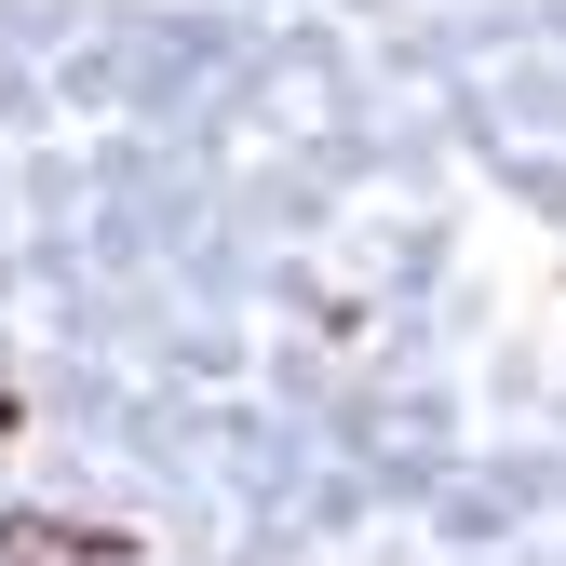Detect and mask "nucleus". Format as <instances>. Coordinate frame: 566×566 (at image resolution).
<instances>
[{"label": "nucleus", "mask_w": 566, "mask_h": 566, "mask_svg": "<svg viewBox=\"0 0 566 566\" xmlns=\"http://www.w3.org/2000/svg\"><path fill=\"white\" fill-rule=\"evenodd\" d=\"M0 553L14 566H122L108 526H54V513H0Z\"/></svg>", "instance_id": "1"}]
</instances>
